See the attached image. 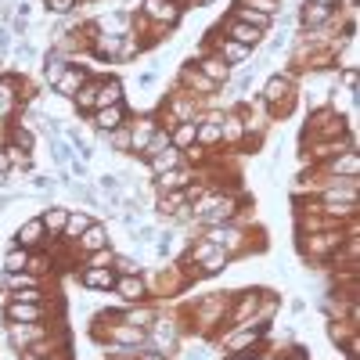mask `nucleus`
Segmentation results:
<instances>
[{"instance_id":"f257e3e1","label":"nucleus","mask_w":360,"mask_h":360,"mask_svg":"<svg viewBox=\"0 0 360 360\" xmlns=\"http://www.w3.org/2000/svg\"><path fill=\"white\" fill-rule=\"evenodd\" d=\"M259 105L266 108L270 119H285L299 105V76L295 72H270L259 86Z\"/></svg>"},{"instance_id":"f03ea898","label":"nucleus","mask_w":360,"mask_h":360,"mask_svg":"<svg viewBox=\"0 0 360 360\" xmlns=\"http://www.w3.org/2000/svg\"><path fill=\"white\" fill-rule=\"evenodd\" d=\"M349 234V224H339V227H324V231H310V234H295V249L307 263L314 266H328L332 256L339 252V245L346 242Z\"/></svg>"},{"instance_id":"7ed1b4c3","label":"nucleus","mask_w":360,"mask_h":360,"mask_svg":"<svg viewBox=\"0 0 360 360\" xmlns=\"http://www.w3.org/2000/svg\"><path fill=\"white\" fill-rule=\"evenodd\" d=\"M349 134V119L332 108V105H321V108H310L307 115V127H303V144H314V141H335V137H346Z\"/></svg>"},{"instance_id":"20e7f679","label":"nucleus","mask_w":360,"mask_h":360,"mask_svg":"<svg viewBox=\"0 0 360 360\" xmlns=\"http://www.w3.org/2000/svg\"><path fill=\"white\" fill-rule=\"evenodd\" d=\"M33 101V86L18 72H0V123H11Z\"/></svg>"},{"instance_id":"39448f33","label":"nucleus","mask_w":360,"mask_h":360,"mask_svg":"<svg viewBox=\"0 0 360 360\" xmlns=\"http://www.w3.org/2000/svg\"><path fill=\"white\" fill-rule=\"evenodd\" d=\"M205 108V101L202 98H191V94H184V90H169L166 94V101H162V108L155 112L159 115V127L162 130H173L176 123H191V119H198V112Z\"/></svg>"},{"instance_id":"423d86ee","label":"nucleus","mask_w":360,"mask_h":360,"mask_svg":"<svg viewBox=\"0 0 360 360\" xmlns=\"http://www.w3.org/2000/svg\"><path fill=\"white\" fill-rule=\"evenodd\" d=\"M0 317L8 324H37L47 317H62V303H18V299H0Z\"/></svg>"},{"instance_id":"0eeeda50","label":"nucleus","mask_w":360,"mask_h":360,"mask_svg":"<svg viewBox=\"0 0 360 360\" xmlns=\"http://www.w3.org/2000/svg\"><path fill=\"white\" fill-rule=\"evenodd\" d=\"M227 356L234 353H249V349H259L266 342V328H256V324H242V328H224V332L213 339Z\"/></svg>"},{"instance_id":"6e6552de","label":"nucleus","mask_w":360,"mask_h":360,"mask_svg":"<svg viewBox=\"0 0 360 360\" xmlns=\"http://www.w3.org/2000/svg\"><path fill=\"white\" fill-rule=\"evenodd\" d=\"M62 317H47V321H37V324H8L4 321V339L15 353H25L29 346H37L40 339H47L54 332V324Z\"/></svg>"},{"instance_id":"1a4fd4ad","label":"nucleus","mask_w":360,"mask_h":360,"mask_svg":"<svg viewBox=\"0 0 360 360\" xmlns=\"http://www.w3.org/2000/svg\"><path fill=\"white\" fill-rule=\"evenodd\" d=\"M148 25H159L166 29V33H173V29L180 25V18H184V8L173 4V0H137V11Z\"/></svg>"},{"instance_id":"9d476101","label":"nucleus","mask_w":360,"mask_h":360,"mask_svg":"<svg viewBox=\"0 0 360 360\" xmlns=\"http://www.w3.org/2000/svg\"><path fill=\"white\" fill-rule=\"evenodd\" d=\"M159 134V115L155 112H141V115H130V155L144 159L148 144Z\"/></svg>"},{"instance_id":"9b49d317","label":"nucleus","mask_w":360,"mask_h":360,"mask_svg":"<svg viewBox=\"0 0 360 360\" xmlns=\"http://www.w3.org/2000/svg\"><path fill=\"white\" fill-rule=\"evenodd\" d=\"M205 47L213 51V54H220V58H224V62H227L231 69H242V65H249V62H252V47H245V44H238V40H227V37H220L217 29L209 33Z\"/></svg>"},{"instance_id":"f8f14e48","label":"nucleus","mask_w":360,"mask_h":360,"mask_svg":"<svg viewBox=\"0 0 360 360\" xmlns=\"http://www.w3.org/2000/svg\"><path fill=\"white\" fill-rule=\"evenodd\" d=\"M130 115H134L130 105H127V101H119V105H108V108L90 112V115H86V123H90V130H94L98 137H105V134H112L115 127H123Z\"/></svg>"},{"instance_id":"ddd939ff","label":"nucleus","mask_w":360,"mask_h":360,"mask_svg":"<svg viewBox=\"0 0 360 360\" xmlns=\"http://www.w3.org/2000/svg\"><path fill=\"white\" fill-rule=\"evenodd\" d=\"M47 242H54V238H47V227H44L40 213L29 217V220H22V224L15 227V238H11V245H22V249H29V252L47 249Z\"/></svg>"},{"instance_id":"4468645a","label":"nucleus","mask_w":360,"mask_h":360,"mask_svg":"<svg viewBox=\"0 0 360 360\" xmlns=\"http://www.w3.org/2000/svg\"><path fill=\"white\" fill-rule=\"evenodd\" d=\"M173 86H176V90H184V94H191V98H202V101H205V98H213L217 90H220L213 79H205L191 62H188V65H180V72H176V83H173Z\"/></svg>"},{"instance_id":"2eb2a0df","label":"nucleus","mask_w":360,"mask_h":360,"mask_svg":"<svg viewBox=\"0 0 360 360\" xmlns=\"http://www.w3.org/2000/svg\"><path fill=\"white\" fill-rule=\"evenodd\" d=\"M191 65H195V69H198V72H202L205 79H213V83H217L220 90H224V86L231 83V76H234V69H231V65L224 62L220 54H213V51H209V47H202V51H198V58H195Z\"/></svg>"},{"instance_id":"dca6fc26","label":"nucleus","mask_w":360,"mask_h":360,"mask_svg":"<svg viewBox=\"0 0 360 360\" xmlns=\"http://www.w3.org/2000/svg\"><path fill=\"white\" fill-rule=\"evenodd\" d=\"M188 184H195V169H191V166H176V169H166V173L152 176V195L184 191Z\"/></svg>"},{"instance_id":"f3484780","label":"nucleus","mask_w":360,"mask_h":360,"mask_svg":"<svg viewBox=\"0 0 360 360\" xmlns=\"http://www.w3.org/2000/svg\"><path fill=\"white\" fill-rule=\"evenodd\" d=\"M217 33H220V37H227V40L245 44V47H252V51H256V47H259V44L270 37V33H259V29H252V25H245V22H238V18H231V15L220 22Z\"/></svg>"},{"instance_id":"a211bd4d","label":"nucleus","mask_w":360,"mask_h":360,"mask_svg":"<svg viewBox=\"0 0 360 360\" xmlns=\"http://www.w3.org/2000/svg\"><path fill=\"white\" fill-rule=\"evenodd\" d=\"M86 79H90V69H86V65H79V62H72L62 76H58V79L51 83V90H54V94L62 98V101H72V98H76V90H79Z\"/></svg>"},{"instance_id":"6ab92c4d","label":"nucleus","mask_w":360,"mask_h":360,"mask_svg":"<svg viewBox=\"0 0 360 360\" xmlns=\"http://www.w3.org/2000/svg\"><path fill=\"white\" fill-rule=\"evenodd\" d=\"M220 148H245V127H242V115H238V105H227L220 112Z\"/></svg>"},{"instance_id":"aec40b11","label":"nucleus","mask_w":360,"mask_h":360,"mask_svg":"<svg viewBox=\"0 0 360 360\" xmlns=\"http://www.w3.org/2000/svg\"><path fill=\"white\" fill-rule=\"evenodd\" d=\"M112 295H119L127 307H130V303H148V299H152V295H148V285H144L141 274H115Z\"/></svg>"},{"instance_id":"412c9836","label":"nucleus","mask_w":360,"mask_h":360,"mask_svg":"<svg viewBox=\"0 0 360 360\" xmlns=\"http://www.w3.org/2000/svg\"><path fill=\"white\" fill-rule=\"evenodd\" d=\"M314 169H317V173H324V176L349 180V176H360V155H356V152H342V155L328 159V162H317Z\"/></svg>"},{"instance_id":"4be33fe9","label":"nucleus","mask_w":360,"mask_h":360,"mask_svg":"<svg viewBox=\"0 0 360 360\" xmlns=\"http://www.w3.org/2000/svg\"><path fill=\"white\" fill-rule=\"evenodd\" d=\"M72 245H76V252H79V256H94V252L108 249V245H112V238H108V227L94 220V224H90V227H86V231H83V234L76 238Z\"/></svg>"},{"instance_id":"5701e85b","label":"nucleus","mask_w":360,"mask_h":360,"mask_svg":"<svg viewBox=\"0 0 360 360\" xmlns=\"http://www.w3.org/2000/svg\"><path fill=\"white\" fill-rule=\"evenodd\" d=\"M339 18V8H324V4H303L295 15L299 29H324Z\"/></svg>"},{"instance_id":"b1692460","label":"nucleus","mask_w":360,"mask_h":360,"mask_svg":"<svg viewBox=\"0 0 360 360\" xmlns=\"http://www.w3.org/2000/svg\"><path fill=\"white\" fill-rule=\"evenodd\" d=\"M76 278H79V288H86V292H112L115 270L112 266H83Z\"/></svg>"},{"instance_id":"393cba45","label":"nucleus","mask_w":360,"mask_h":360,"mask_svg":"<svg viewBox=\"0 0 360 360\" xmlns=\"http://www.w3.org/2000/svg\"><path fill=\"white\" fill-rule=\"evenodd\" d=\"M123 79L119 76H98V94H94V112L98 108H108V105H119V101H127L123 98Z\"/></svg>"},{"instance_id":"a878e982","label":"nucleus","mask_w":360,"mask_h":360,"mask_svg":"<svg viewBox=\"0 0 360 360\" xmlns=\"http://www.w3.org/2000/svg\"><path fill=\"white\" fill-rule=\"evenodd\" d=\"M22 288H47V278H37L29 270H11V274L0 270V292H22Z\"/></svg>"},{"instance_id":"bb28decb","label":"nucleus","mask_w":360,"mask_h":360,"mask_svg":"<svg viewBox=\"0 0 360 360\" xmlns=\"http://www.w3.org/2000/svg\"><path fill=\"white\" fill-rule=\"evenodd\" d=\"M144 166H148V173H152V176H159V173H166V169L188 166V162H184V152L169 144V148H162V152H155L152 159H144Z\"/></svg>"},{"instance_id":"cd10ccee","label":"nucleus","mask_w":360,"mask_h":360,"mask_svg":"<svg viewBox=\"0 0 360 360\" xmlns=\"http://www.w3.org/2000/svg\"><path fill=\"white\" fill-rule=\"evenodd\" d=\"M188 205V195L184 191H169V195H155V217L159 220H173L176 213H180V209H184Z\"/></svg>"},{"instance_id":"c85d7f7f","label":"nucleus","mask_w":360,"mask_h":360,"mask_svg":"<svg viewBox=\"0 0 360 360\" xmlns=\"http://www.w3.org/2000/svg\"><path fill=\"white\" fill-rule=\"evenodd\" d=\"M123 314V321H130V324H137V328H152V321H155V314H159V307H152V299L148 303H130L127 310H119Z\"/></svg>"},{"instance_id":"c756f323","label":"nucleus","mask_w":360,"mask_h":360,"mask_svg":"<svg viewBox=\"0 0 360 360\" xmlns=\"http://www.w3.org/2000/svg\"><path fill=\"white\" fill-rule=\"evenodd\" d=\"M231 18H238V22H245V25L259 29V33H270V29H274V22H278V18L259 15V11H252V8H242V4H231Z\"/></svg>"},{"instance_id":"7c9ffc66","label":"nucleus","mask_w":360,"mask_h":360,"mask_svg":"<svg viewBox=\"0 0 360 360\" xmlns=\"http://www.w3.org/2000/svg\"><path fill=\"white\" fill-rule=\"evenodd\" d=\"M44 227H47V238H62L65 231V220H69V205H47L40 213Z\"/></svg>"},{"instance_id":"2f4dec72","label":"nucleus","mask_w":360,"mask_h":360,"mask_svg":"<svg viewBox=\"0 0 360 360\" xmlns=\"http://www.w3.org/2000/svg\"><path fill=\"white\" fill-rule=\"evenodd\" d=\"M90 224H94V217H90L86 213V209H69V220H65V231H62V242H76V238L90 227Z\"/></svg>"},{"instance_id":"473e14b6","label":"nucleus","mask_w":360,"mask_h":360,"mask_svg":"<svg viewBox=\"0 0 360 360\" xmlns=\"http://www.w3.org/2000/svg\"><path fill=\"white\" fill-rule=\"evenodd\" d=\"M69 65H72V62H69V58H65L62 51H54V47H51V51L44 54V72H40V76H44V83L51 86V83H54L58 76H62V72H65Z\"/></svg>"},{"instance_id":"72a5a7b5","label":"nucleus","mask_w":360,"mask_h":360,"mask_svg":"<svg viewBox=\"0 0 360 360\" xmlns=\"http://www.w3.org/2000/svg\"><path fill=\"white\" fill-rule=\"evenodd\" d=\"M349 335H356V324H349L346 317H328V339H332L339 349L349 342Z\"/></svg>"},{"instance_id":"f704fd0d","label":"nucleus","mask_w":360,"mask_h":360,"mask_svg":"<svg viewBox=\"0 0 360 360\" xmlns=\"http://www.w3.org/2000/svg\"><path fill=\"white\" fill-rule=\"evenodd\" d=\"M101 141H108V152H115V155H130V119L123 127H115L112 134H105Z\"/></svg>"},{"instance_id":"c9c22d12","label":"nucleus","mask_w":360,"mask_h":360,"mask_svg":"<svg viewBox=\"0 0 360 360\" xmlns=\"http://www.w3.org/2000/svg\"><path fill=\"white\" fill-rule=\"evenodd\" d=\"M148 47L141 44V37L134 33H123V40H119V51H115V62H134V58H141Z\"/></svg>"},{"instance_id":"e433bc0d","label":"nucleus","mask_w":360,"mask_h":360,"mask_svg":"<svg viewBox=\"0 0 360 360\" xmlns=\"http://www.w3.org/2000/svg\"><path fill=\"white\" fill-rule=\"evenodd\" d=\"M29 274H37V278H51L54 274V263H51V252L47 249H37V252H29V263H25Z\"/></svg>"},{"instance_id":"4c0bfd02","label":"nucleus","mask_w":360,"mask_h":360,"mask_svg":"<svg viewBox=\"0 0 360 360\" xmlns=\"http://www.w3.org/2000/svg\"><path fill=\"white\" fill-rule=\"evenodd\" d=\"M25 263H29V249L8 245V249H4V259H0V270H4V274H11V270H25Z\"/></svg>"},{"instance_id":"58836bf2","label":"nucleus","mask_w":360,"mask_h":360,"mask_svg":"<svg viewBox=\"0 0 360 360\" xmlns=\"http://www.w3.org/2000/svg\"><path fill=\"white\" fill-rule=\"evenodd\" d=\"M169 144L180 148V152H188V148L195 144V119H191V123H176L169 130Z\"/></svg>"},{"instance_id":"ea45409f","label":"nucleus","mask_w":360,"mask_h":360,"mask_svg":"<svg viewBox=\"0 0 360 360\" xmlns=\"http://www.w3.org/2000/svg\"><path fill=\"white\" fill-rule=\"evenodd\" d=\"M51 159H54L58 166H69V162L76 159V148H72L65 137H51Z\"/></svg>"},{"instance_id":"a19ab883","label":"nucleus","mask_w":360,"mask_h":360,"mask_svg":"<svg viewBox=\"0 0 360 360\" xmlns=\"http://www.w3.org/2000/svg\"><path fill=\"white\" fill-rule=\"evenodd\" d=\"M4 152H8V159H11V169L33 173V152H22V148H15V144H8V141H4Z\"/></svg>"},{"instance_id":"79ce46f5","label":"nucleus","mask_w":360,"mask_h":360,"mask_svg":"<svg viewBox=\"0 0 360 360\" xmlns=\"http://www.w3.org/2000/svg\"><path fill=\"white\" fill-rule=\"evenodd\" d=\"M234 4L252 8V11H259V15H270V18H278V15L285 11V4H281V0H234Z\"/></svg>"},{"instance_id":"37998d69","label":"nucleus","mask_w":360,"mask_h":360,"mask_svg":"<svg viewBox=\"0 0 360 360\" xmlns=\"http://www.w3.org/2000/svg\"><path fill=\"white\" fill-rule=\"evenodd\" d=\"M76 8H83L79 0H44V11L54 18H69V15H76Z\"/></svg>"},{"instance_id":"c03bdc74","label":"nucleus","mask_w":360,"mask_h":360,"mask_svg":"<svg viewBox=\"0 0 360 360\" xmlns=\"http://www.w3.org/2000/svg\"><path fill=\"white\" fill-rule=\"evenodd\" d=\"M112 270H115V274H144V266L134 256H127V252H115L112 256Z\"/></svg>"},{"instance_id":"a18cd8bd","label":"nucleus","mask_w":360,"mask_h":360,"mask_svg":"<svg viewBox=\"0 0 360 360\" xmlns=\"http://www.w3.org/2000/svg\"><path fill=\"white\" fill-rule=\"evenodd\" d=\"M176 231H162V234H155V256H162V259H169L173 256V245H176Z\"/></svg>"},{"instance_id":"49530a36","label":"nucleus","mask_w":360,"mask_h":360,"mask_svg":"<svg viewBox=\"0 0 360 360\" xmlns=\"http://www.w3.org/2000/svg\"><path fill=\"white\" fill-rule=\"evenodd\" d=\"M98 195H119L123 191V180H119V173H105V176H98Z\"/></svg>"},{"instance_id":"de8ad7c7","label":"nucleus","mask_w":360,"mask_h":360,"mask_svg":"<svg viewBox=\"0 0 360 360\" xmlns=\"http://www.w3.org/2000/svg\"><path fill=\"white\" fill-rule=\"evenodd\" d=\"M339 83H342V94L356 98V86H360V72H356V69H339Z\"/></svg>"},{"instance_id":"09e8293b","label":"nucleus","mask_w":360,"mask_h":360,"mask_svg":"<svg viewBox=\"0 0 360 360\" xmlns=\"http://www.w3.org/2000/svg\"><path fill=\"white\" fill-rule=\"evenodd\" d=\"M155 234H159L155 224H137V227H134V242H137V245H152Z\"/></svg>"},{"instance_id":"8fccbe9b","label":"nucleus","mask_w":360,"mask_h":360,"mask_svg":"<svg viewBox=\"0 0 360 360\" xmlns=\"http://www.w3.org/2000/svg\"><path fill=\"white\" fill-rule=\"evenodd\" d=\"M11 51H15L18 62H33V58H37V51H33V44H29V40H18Z\"/></svg>"},{"instance_id":"3c124183","label":"nucleus","mask_w":360,"mask_h":360,"mask_svg":"<svg viewBox=\"0 0 360 360\" xmlns=\"http://www.w3.org/2000/svg\"><path fill=\"white\" fill-rule=\"evenodd\" d=\"M288 40H292L288 33H278L274 40L266 44V54H281V51H288Z\"/></svg>"},{"instance_id":"603ef678","label":"nucleus","mask_w":360,"mask_h":360,"mask_svg":"<svg viewBox=\"0 0 360 360\" xmlns=\"http://www.w3.org/2000/svg\"><path fill=\"white\" fill-rule=\"evenodd\" d=\"M29 188H33V191H54V180L51 176H29Z\"/></svg>"},{"instance_id":"864d4df0","label":"nucleus","mask_w":360,"mask_h":360,"mask_svg":"<svg viewBox=\"0 0 360 360\" xmlns=\"http://www.w3.org/2000/svg\"><path fill=\"white\" fill-rule=\"evenodd\" d=\"M65 169H69V176H79V180H86V173H90V169H86V162H83V159H72V162H69V166H65Z\"/></svg>"},{"instance_id":"5fc2aeb1","label":"nucleus","mask_w":360,"mask_h":360,"mask_svg":"<svg viewBox=\"0 0 360 360\" xmlns=\"http://www.w3.org/2000/svg\"><path fill=\"white\" fill-rule=\"evenodd\" d=\"M274 360H307V353L299 349V346H292V349H285V353L278 349V353H274Z\"/></svg>"},{"instance_id":"6e6d98bb","label":"nucleus","mask_w":360,"mask_h":360,"mask_svg":"<svg viewBox=\"0 0 360 360\" xmlns=\"http://www.w3.org/2000/svg\"><path fill=\"white\" fill-rule=\"evenodd\" d=\"M134 360H173V356H166V353H155V349H137V353H134Z\"/></svg>"},{"instance_id":"4d7b16f0","label":"nucleus","mask_w":360,"mask_h":360,"mask_svg":"<svg viewBox=\"0 0 360 360\" xmlns=\"http://www.w3.org/2000/svg\"><path fill=\"white\" fill-rule=\"evenodd\" d=\"M180 353H184L180 360H205V349L202 346H188V349H180Z\"/></svg>"},{"instance_id":"13d9d810","label":"nucleus","mask_w":360,"mask_h":360,"mask_svg":"<svg viewBox=\"0 0 360 360\" xmlns=\"http://www.w3.org/2000/svg\"><path fill=\"white\" fill-rule=\"evenodd\" d=\"M0 173H15V169H11V159H8V152H4V144H0Z\"/></svg>"},{"instance_id":"bf43d9fd","label":"nucleus","mask_w":360,"mask_h":360,"mask_svg":"<svg viewBox=\"0 0 360 360\" xmlns=\"http://www.w3.org/2000/svg\"><path fill=\"white\" fill-rule=\"evenodd\" d=\"M263 349V346H259ZM259 349H249V353H234V356H227V360H259Z\"/></svg>"},{"instance_id":"052dcab7","label":"nucleus","mask_w":360,"mask_h":360,"mask_svg":"<svg viewBox=\"0 0 360 360\" xmlns=\"http://www.w3.org/2000/svg\"><path fill=\"white\" fill-rule=\"evenodd\" d=\"M137 83H141V86H152V83H155V72H141Z\"/></svg>"},{"instance_id":"680f3d73","label":"nucleus","mask_w":360,"mask_h":360,"mask_svg":"<svg viewBox=\"0 0 360 360\" xmlns=\"http://www.w3.org/2000/svg\"><path fill=\"white\" fill-rule=\"evenodd\" d=\"M303 4H324V8H339V0H303Z\"/></svg>"},{"instance_id":"e2e57ef3","label":"nucleus","mask_w":360,"mask_h":360,"mask_svg":"<svg viewBox=\"0 0 360 360\" xmlns=\"http://www.w3.org/2000/svg\"><path fill=\"white\" fill-rule=\"evenodd\" d=\"M130 4H134V0H123V11H134V8H130Z\"/></svg>"},{"instance_id":"0e129e2a","label":"nucleus","mask_w":360,"mask_h":360,"mask_svg":"<svg viewBox=\"0 0 360 360\" xmlns=\"http://www.w3.org/2000/svg\"><path fill=\"white\" fill-rule=\"evenodd\" d=\"M173 4H180V8H184V4H188V0H173Z\"/></svg>"},{"instance_id":"69168bd1","label":"nucleus","mask_w":360,"mask_h":360,"mask_svg":"<svg viewBox=\"0 0 360 360\" xmlns=\"http://www.w3.org/2000/svg\"><path fill=\"white\" fill-rule=\"evenodd\" d=\"M112 360H134V356H112Z\"/></svg>"},{"instance_id":"338daca9","label":"nucleus","mask_w":360,"mask_h":360,"mask_svg":"<svg viewBox=\"0 0 360 360\" xmlns=\"http://www.w3.org/2000/svg\"><path fill=\"white\" fill-rule=\"evenodd\" d=\"M79 4H94V0H79Z\"/></svg>"}]
</instances>
